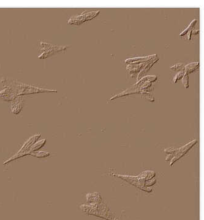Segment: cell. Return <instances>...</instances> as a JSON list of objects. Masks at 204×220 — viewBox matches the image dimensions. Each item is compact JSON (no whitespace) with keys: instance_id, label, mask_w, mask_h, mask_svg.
I'll use <instances>...</instances> for the list:
<instances>
[{"instance_id":"11","label":"cell","mask_w":204,"mask_h":220,"mask_svg":"<svg viewBox=\"0 0 204 220\" xmlns=\"http://www.w3.org/2000/svg\"><path fill=\"white\" fill-rule=\"evenodd\" d=\"M185 73H186V72H185V69L183 70H182V71L179 72V73H178V74L175 76V78H174V79H173V82H177V81H179V79H180L183 78V76L184 75Z\"/></svg>"},{"instance_id":"15","label":"cell","mask_w":204,"mask_h":220,"mask_svg":"<svg viewBox=\"0 0 204 220\" xmlns=\"http://www.w3.org/2000/svg\"><path fill=\"white\" fill-rule=\"evenodd\" d=\"M188 39H189V40H191V34H192V30L189 31V32H188Z\"/></svg>"},{"instance_id":"3","label":"cell","mask_w":204,"mask_h":220,"mask_svg":"<svg viewBox=\"0 0 204 220\" xmlns=\"http://www.w3.org/2000/svg\"><path fill=\"white\" fill-rule=\"evenodd\" d=\"M13 101L11 105V110L15 114L19 113L21 111V109L22 108V100L20 98V97L18 98L17 99Z\"/></svg>"},{"instance_id":"12","label":"cell","mask_w":204,"mask_h":220,"mask_svg":"<svg viewBox=\"0 0 204 220\" xmlns=\"http://www.w3.org/2000/svg\"><path fill=\"white\" fill-rule=\"evenodd\" d=\"M183 84H184L185 88H188V75L187 73H185L183 77Z\"/></svg>"},{"instance_id":"1","label":"cell","mask_w":204,"mask_h":220,"mask_svg":"<svg viewBox=\"0 0 204 220\" xmlns=\"http://www.w3.org/2000/svg\"><path fill=\"white\" fill-rule=\"evenodd\" d=\"M196 143H197V141L196 140L192 141L190 143H189L188 144H186L185 146H183L182 148L177 150V151H176V152H177V153H176V154L174 155V158L172 160V161H173V162H172L171 165L174 162H175L176 161L179 159L180 158H181L183 155H184L185 154H186L188 152V151H189L191 148H192V146L194 144H195Z\"/></svg>"},{"instance_id":"4","label":"cell","mask_w":204,"mask_h":220,"mask_svg":"<svg viewBox=\"0 0 204 220\" xmlns=\"http://www.w3.org/2000/svg\"><path fill=\"white\" fill-rule=\"evenodd\" d=\"M156 56V55L154 56H151L149 57H139V58H134V59H128L125 61L126 63H133V65H138L139 63H141L142 61H148V60H153V57Z\"/></svg>"},{"instance_id":"13","label":"cell","mask_w":204,"mask_h":220,"mask_svg":"<svg viewBox=\"0 0 204 220\" xmlns=\"http://www.w3.org/2000/svg\"><path fill=\"white\" fill-rule=\"evenodd\" d=\"M49 154H50L48 153H45V152H44V151H41V152H37V153H36V154H34V155H35V156H36V157H38V158H42V157L48 156V155Z\"/></svg>"},{"instance_id":"5","label":"cell","mask_w":204,"mask_h":220,"mask_svg":"<svg viewBox=\"0 0 204 220\" xmlns=\"http://www.w3.org/2000/svg\"><path fill=\"white\" fill-rule=\"evenodd\" d=\"M140 91V90H139L137 88H131V89H128L124 92H123L122 93L119 94L116 96H115L114 97L111 98V100H113V99H115L116 98H118V97H122V96H125V95H129V94H134V93H137L138 92Z\"/></svg>"},{"instance_id":"16","label":"cell","mask_w":204,"mask_h":220,"mask_svg":"<svg viewBox=\"0 0 204 220\" xmlns=\"http://www.w3.org/2000/svg\"><path fill=\"white\" fill-rule=\"evenodd\" d=\"M192 33L193 34H198V33H199V30H195V31H194V32H192Z\"/></svg>"},{"instance_id":"6","label":"cell","mask_w":204,"mask_h":220,"mask_svg":"<svg viewBox=\"0 0 204 220\" xmlns=\"http://www.w3.org/2000/svg\"><path fill=\"white\" fill-rule=\"evenodd\" d=\"M199 63L198 62L189 63V64H188V65L186 66V67H185V68H184L185 69V72H186L187 74H188V73H191V72H193L194 71H195L199 67Z\"/></svg>"},{"instance_id":"14","label":"cell","mask_w":204,"mask_h":220,"mask_svg":"<svg viewBox=\"0 0 204 220\" xmlns=\"http://www.w3.org/2000/svg\"><path fill=\"white\" fill-rule=\"evenodd\" d=\"M181 67H183V64L178 63V64H176V65H175L173 67H171L170 68L172 69V70H177L181 69Z\"/></svg>"},{"instance_id":"9","label":"cell","mask_w":204,"mask_h":220,"mask_svg":"<svg viewBox=\"0 0 204 220\" xmlns=\"http://www.w3.org/2000/svg\"><path fill=\"white\" fill-rule=\"evenodd\" d=\"M156 62V60H154V61H152V62H150L149 63H148V65L142 70V71H141V73H140V74H139V75H138V78H140V77H141V76L142 75V74H144V73H145L148 70H149L153 65H154V63Z\"/></svg>"},{"instance_id":"2","label":"cell","mask_w":204,"mask_h":220,"mask_svg":"<svg viewBox=\"0 0 204 220\" xmlns=\"http://www.w3.org/2000/svg\"><path fill=\"white\" fill-rule=\"evenodd\" d=\"M0 97L6 101H12L18 97L11 88L7 87L5 89L0 91Z\"/></svg>"},{"instance_id":"8","label":"cell","mask_w":204,"mask_h":220,"mask_svg":"<svg viewBox=\"0 0 204 220\" xmlns=\"http://www.w3.org/2000/svg\"><path fill=\"white\" fill-rule=\"evenodd\" d=\"M45 143V140H42L39 142H38L36 144H33L31 146V150L33 151L38 150L39 148H41L42 146Z\"/></svg>"},{"instance_id":"10","label":"cell","mask_w":204,"mask_h":220,"mask_svg":"<svg viewBox=\"0 0 204 220\" xmlns=\"http://www.w3.org/2000/svg\"><path fill=\"white\" fill-rule=\"evenodd\" d=\"M197 22V20L196 19H195V20H194L191 23H190V25H189V26L188 27V28L186 29V30H185L184 31H183L182 33H181L180 34V36H183V35H184L185 34H187V33H188V32H189V30H190L192 28V27L194 26V25H195V24H196V23Z\"/></svg>"},{"instance_id":"7","label":"cell","mask_w":204,"mask_h":220,"mask_svg":"<svg viewBox=\"0 0 204 220\" xmlns=\"http://www.w3.org/2000/svg\"><path fill=\"white\" fill-rule=\"evenodd\" d=\"M157 79V78L156 76H146L144 78H142V79L139 80V81L137 82V83L136 84V86H138V87L142 84L143 83H144V82H151V81H154Z\"/></svg>"}]
</instances>
